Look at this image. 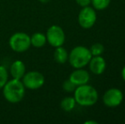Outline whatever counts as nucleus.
I'll return each instance as SVG.
<instances>
[{
  "label": "nucleus",
  "mask_w": 125,
  "mask_h": 124,
  "mask_svg": "<svg viewBox=\"0 0 125 124\" xmlns=\"http://www.w3.org/2000/svg\"><path fill=\"white\" fill-rule=\"evenodd\" d=\"M31 39V45L35 48H42L47 43L46 35L42 32H35L30 37Z\"/></svg>",
  "instance_id": "nucleus-12"
},
{
  "label": "nucleus",
  "mask_w": 125,
  "mask_h": 124,
  "mask_svg": "<svg viewBox=\"0 0 125 124\" xmlns=\"http://www.w3.org/2000/svg\"><path fill=\"white\" fill-rule=\"evenodd\" d=\"M10 72L12 78L21 80V78L26 73V66L24 62L19 60H15L10 66Z\"/></svg>",
  "instance_id": "nucleus-11"
},
{
  "label": "nucleus",
  "mask_w": 125,
  "mask_h": 124,
  "mask_svg": "<svg viewBox=\"0 0 125 124\" xmlns=\"http://www.w3.org/2000/svg\"><path fill=\"white\" fill-rule=\"evenodd\" d=\"M45 35L47 43H49L50 45L54 48L62 46L66 41V34L64 30L57 25H53L49 27Z\"/></svg>",
  "instance_id": "nucleus-7"
},
{
  "label": "nucleus",
  "mask_w": 125,
  "mask_h": 124,
  "mask_svg": "<svg viewBox=\"0 0 125 124\" xmlns=\"http://www.w3.org/2000/svg\"><path fill=\"white\" fill-rule=\"evenodd\" d=\"M111 0H91V3L93 8L95 10H105L110 5Z\"/></svg>",
  "instance_id": "nucleus-15"
},
{
  "label": "nucleus",
  "mask_w": 125,
  "mask_h": 124,
  "mask_svg": "<svg viewBox=\"0 0 125 124\" xmlns=\"http://www.w3.org/2000/svg\"><path fill=\"white\" fill-rule=\"evenodd\" d=\"M124 100V94L117 88H111L107 89L102 96V101L105 106L115 108L119 106Z\"/></svg>",
  "instance_id": "nucleus-8"
},
{
  "label": "nucleus",
  "mask_w": 125,
  "mask_h": 124,
  "mask_svg": "<svg viewBox=\"0 0 125 124\" xmlns=\"http://www.w3.org/2000/svg\"><path fill=\"white\" fill-rule=\"evenodd\" d=\"M88 66L93 74L101 75L105 72V69H106V61L101 55L92 56Z\"/></svg>",
  "instance_id": "nucleus-10"
},
{
  "label": "nucleus",
  "mask_w": 125,
  "mask_h": 124,
  "mask_svg": "<svg viewBox=\"0 0 125 124\" xmlns=\"http://www.w3.org/2000/svg\"><path fill=\"white\" fill-rule=\"evenodd\" d=\"M26 94V88L20 79L12 78L3 87V95L8 102L16 104L23 99Z\"/></svg>",
  "instance_id": "nucleus-2"
},
{
  "label": "nucleus",
  "mask_w": 125,
  "mask_h": 124,
  "mask_svg": "<svg viewBox=\"0 0 125 124\" xmlns=\"http://www.w3.org/2000/svg\"><path fill=\"white\" fill-rule=\"evenodd\" d=\"M21 82L23 83L26 88L35 90L43 87V85L44 84L45 78L44 76L39 71H31L25 73L23 77L21 78Z\"/></svg>",
  "instance_id": "nucleus-6"
},
{
  "label": "nucleus",
  "mask_w": 125,
  "mask_h": 124,
  "mask_svg": "<svg viewBox=\"0 0 125 124\" xmlns=\"http://www.w3.org/2000/svg\"><path fill=\"white\" fill-rule=\"evenodd\" d=\"M76 87L77 86H76L69 78H68L67 80H66V81H64V83H63V84H62L63 90H64L65 92H67V93H73Z\"/></svg>",
  "instance_id": "nucleus-18"
},
{
  "label": "nucleus",
  "mask_w": 125,
  "mask_h": 124,
  "mask_svg": "<svg viewBox=\"0 0 125 124\" xmlns=\"http://www.w3.org/2000/svg\"><path fill=\"white\" fill-rule=\"evenodd\" d=\"M73 93V97L77 104L84 107H89L95 105L99 99V94L96 88L88 83L76 87Z\"/></svg>",
  "instance_id": "nucleus-1"
},
{
  "label": "nucleus",
  "mask_w": 125,
  "mask_h": 124,
  "mask_svg": "<svg viewBox=\"0 0 125 124\" xmlns=\"http://www.w3.org/2000/svg\"><path fill=\"white\" fill-rule=\"evenodd\" d=\"M39 1L43 3H48V2H50V0H39Z\"/></svg>",
  "instance_id": "nucleus-22"
},
{
  "label": "nucleus",
  "mask_w": 125,
  "mask_h": 124,
  "mask_svg": "<svg viewBox=\"0 0 125 124\" xmlns=\"http://www.w3.org/2000/svg\"><path fill=\"white\" fill-rule=\"evenodd\" d=\"M69 79L73 82L76 86L87 84L90 80V75L84 68H77L70 74Z\"/></svg>",
  "instance_id": "nucleus-9"
},
{
  "label": "nucleus",
  "mask_w": 125,
  "mask_h": 124,
  "mask_svg": "<svg viewBox=\"0 0 125 124\" xmlns=\"http://www.w3.org/2000/svg\"><path fill=\"white\" fill-rule=\"evenodd\" d=\"M84 123L85 124H98V122L94 121V120H89V121H85Z\"/></svg>",
  "instance_id": "nucleus-21"
},
{
  "label": "nucleus",
  "mask_w": 125,
  "mask_h": 124,
  "mask_svg": "<svg viewBox=\"0 0 125 124\" xmlns=\"http://www.w3.org/2000/svg\"><path fill=\"white\" fill-rule=\"evenodd\" d=\"M9 44L13 51L17 53L26 52L31 47L30 36L25 32H15L10 37Z\"/></svg>",
  "instance_id": "nucleus-4"
},
{
  "label": "nucleus",
  "mask_w": 125,
  "mask_h": 124,
  "mask_svg": "<svg viewBox=\"0 0 125 124\" xmlns=\"http://www.w3.org/2000/svg\"><path fill=\"white\" fill-rule=\"evenodd\" d=\"M121 76H122L123 80L125 82V66L123 67V69H122V71H121Z\"/></svg>",
  "instance_id": "nucleus-20"
},
{
  "label": "nucleus",
  "mask_w": 125,
  "mask_h": 124,
  "mask_svg": "<svg viewBox=\"0 0 125 124\" xmlns=\"http://www.w3.org/2000/svg\"><path fill=\"white\" fill-rule=\"evenodd\" d=\"M90 53L92 56H98V55H101L105 51V47L102 43H95L94 44L91 45L90 48Z\"/></svg>",
  "instance_id": "nucleus-16"
},
{
  "label": "nucleus",
  "mask_w": 125,
  "mask_h": 124,
  "mask_svg": "<svg viewBox=\"0 0 125 124\" xmlns=\"http://www.w3.org/2000/svg\"><path fill=\"white\" fill-rule=\"evenodd\" d=\"M8 81V71L3 66H0V89L3 88Z\"/></svg>",
  "instance_id": "nucleus-17"
},
{
  "label": "nucleus",
  "mask_w": 125,
  "mask_h": 124,
  "mask_svg": "<svg viewBox=\"0 0 125 124\" xmlns=\"http://www.w3.org/2000/svg\"><path fill=\"white\" fill-rule=\"evenodd\" d=\"M96 20H97L96 10L93 7H90L89 5L83 7L79 11L77 21L82 28L90 29L94 26Z\"/></svg>",
  "instance_id": "nucleus-5"
},
{
  "label": "nucleus",
  "mask_w": 125,
  "mask_h": 124,
  "mask_svg": "<svg viewBox=\"0 0 125 124\" xmlns=\"http://www.w3.org/2000/svg\"><path fill=\"white\" fill-rule=\"evenodd\" d=\"M76 3L83 8V7L89 6L91 3V0H76Z\"/></svg>",
  "instance_id": "nucleus-19"
},
{
  "label": "nucleus",
  "mask_w": 125,
  "mask_h": 124,
  "mask_svg": "<svg viewBox=\"0 0 125 124\" xmlns=\"http://www.w3.org/2000/svg\"><path fill=\"white\" fill-rule=\"evenodd\" d=\"M92 58L89 48L85 46H76L68 55V61L74 69L84 68Z\"/></svg>",
  "instance_id": "nucleus-3"
},
{
  "label": "nucleus",
  "mask_w": 125,
  "mask_h": 124,
  "mask_svg": "<svg viewBox=\"0 0 125 124\" xmlns=\"http://www.w3.org/2000/svg\"><path fill=\"white\" fill-rule=\"evenodd\" d=\"M77 102H76L74 97L72 96H67L65 97L64 99H62V100L61 101V107L66 112H70L75 108Z\"/></svg>",
  "instance_id": "nucleus-14"
},
{
  "label": "nucleus",
  "mask_w": 125,
  "mask_h": 124,
  "mask_svg": "<svg viewBox=\"0 0 125 124\" xmlns=\"http://www.w3.org/2000/svg\"><path fill=\"white\" fill-rule=\"evenodd\" d=\"M68 52L62 46L55 48L54 52V60L58 64H65L68 60Z\"/></svg>",
  "instance_id": "nucleus-13"
}]
</instances>
